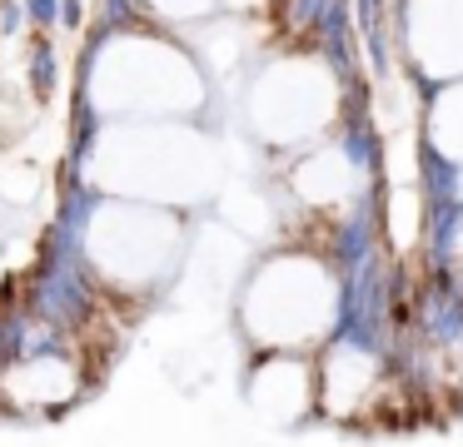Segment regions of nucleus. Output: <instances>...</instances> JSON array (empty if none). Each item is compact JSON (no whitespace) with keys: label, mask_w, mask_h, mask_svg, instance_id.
<instances>
[{"label":"nucleus","mask_w":463,"mask_h":447,"mask_svg":"<svg viewBox=\"0 0 463 447\" xmlns=\"http://www.w3.org/2000/svg\"><path fill=\"white\" fill-rule=\"evenodd\" d=\"M25 10L35 15V25H55V0H25Z\"/></svg>","instance_id":"nucleus-3"},{"label":"nucleus","mask_w":463,"mask_h":447,"mask_svg":"<svg viewBox=\"0 0 463 447\" xmlns=\"http://www.w3.org/2000/svg\"><path fill=\"white\" fill-rule=\"evenodd\" d=\"M51 85H55V55H51V45H41L35 50V89L45 95Z\"/></svg>","instance_id":"nucleus-2"},{"label":"nucleus","mask_w":463,"mask_h":447,"mask_svg":"<svg viewBox=\"0 0 463 447\" xmlns=\"http://www.w3.org/2000/svg\"><path fill=\"white\" fill-rule=\"evenodd\" d=\"M423 184H429V194L439 199V204L458 194V169H453L449 159H439L429 144H423Z\"/></svg>","instance_id":"nucleus-1"}]
</instances>
